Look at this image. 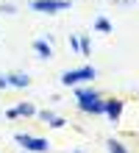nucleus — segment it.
<instances>
[{
    "label": "nucleus",
    "instance_id": "nucleus-1",
    "mask_svg": "<svg viewBox=\"0 0 139 153\" xmlns=\"http://www.w3.org/2000/svg\"><path fill=\"white\" fill-rule=\"evenodd\" d=\"M78 106H81V111L100 114L106 109V100H100V95L92 92V89H78Z\"/></svg>",
    "mask_w": 139,
    "mask_h": 153
},
{
    "label": "nucleus",
    "instance_id": "nucleus-2",
    "mask_svg": "<svg viewBox=\"0 0 139 153\" xmlns=\"http://www.w3.org/2000/svg\"><path fill=\"white\" fill-rule=\"evenodd\" d=\"M97 73H95V67H81V70H67V73L61 75V84L64 86H75L81 84V81H92Z\"/></svg>",
    "mask_w": 139,
    "mask_h": 153
},
{
    "label": "nucleus",
    "instance_id": "nucleus-3",
    "mask_svg": "<svg viewBox=\"0 0 139 153\" xmlns=\"http://www.w3.org/2000/svg\"><path fill=\"white\" fill-rule=\"evenodd\" d=\"M17 145L25 148V150H33V153H45L50 145H48V139H36V137H28V134H17Z\"/></svg>",
    "mask_w": 139,
    "mask_h": 153
},
{
    "label": "nucleus",
    "instance_id": "nucleus-4",
    "mask_svg": "<svg viewBox=\"0 0 139 153\" xmlns=\"http://www.w3.org/2000/svg\"><path fill=\"white\" fill-rule=\"evenodd\" d=\"M70 3L67 0H33L31 8L33 11H45V14H56V11H64Z\"/></svg>",
    "mask_w": 139,
    "mask_h": 153
},
{
    "label": "nucleus",
    "instance_id": "nucleus-5",
    "mask_svg": "<svg viewBox=\"0 0 139 153\" xmlns=\"http://www.w3.org/2000/svg\"><path fill=\"white\" fill-rule=\"evenodd\" d=\"M31 114H36V109H33L31 103H20V106H14V109L8 111L11 120H14V117H31Z\"/></svg>",
    "mask_w": 139,
    "mask_h": 153
},
{
    "label": "nucleus",
    "instance_id": "nucleus-6",
    "mask_svg": "<svg viewBox=\"0 0 139 153\" xmlns=\"http://www.w3.org/2000/svg\"><path fill=\"white\" fill-rule=\"evenodd\" d=\"M103 111L111 117V120H117V117L123 114V100H117V97H114V100H106V109Z\"/></svg>",
    "mask_w": 139,
    "mask_h": 153
},
{
    "label": "nucleus",
    "instance_id": "nucleus-7",
    "mask_svg": "<svg viewBox=\"0 0 139 153\" xmlns=\"http://www.w3.org/2000/svg\"><path fill=\"white\" fill-rule=\"evenodd\" d=\"M33 50L39 53L42 59H50V56H53V48H50L48 42H42V39H39V42H33Z\"/></svg>",
    "mask_w": 139,
    "mask_h": 153
},
{
    "label": "nucleus",
    "instance_id": "nucleus-8",
    "mask_svg": "<svg viewBox=\"0 0 139 153\" xmlns=\"http://www.w3.org/2000/svg\"><path fill=\"white\" fill-rule=\"evenodd\" d=\"M8 84H11V86H28V84H31V78H28V75H22V73H14V75H8Z\"/></svg>",
    "mask_w": 139,
    "mask_h": 153
},
{
    "label": "nucleus",
    "instance_id": "nucleus-9",
    "mask_svg": "<svg viewBox=\"0 0 139 153\" xmlns=\"http://www.w3.org/2000/svg\"><path fill=\"white\" fill-rule=\"evenodd\" d=\"M39 117H42L48 125H53V128H61V125H64L61 117H56V114H50V111H39Z\"/></svg>",
    "mask_w": 139,
    "mask_h": 153
},
{
    "label": "nucleus",
    "instance_id": "nucleus-10",
    "mask_svg": "<svg viewBox=\"0 0 139 153\" xmlns=\"http://www.w3.org/2000/svg\"><path fill=\"white\" fill-rule=\"evenodd\" d=\"M95 28H97L100 33H109V31H111V22H109V20H97V22H95Z\"/></svg>",
    "mask_w": 139,
    "mask_h": 153
},
{
    "label": "nucleus",
    "instance_id": "nucleus-11",
    "mask_svg": "<svg viewBox=\"0 0 139 153\" xmlns=\"http://www.w3.org/2000/svg\"><path fill=\"white\" fill-rule=\"evenodd\" d=\"M109 153H125V150H123V145H120L117 139H111L109 142Z\"/></svg>",
    "mask_w": 139,
    "mask_h": 153
},
{
    "label": "nucleus",
    "instance_id": "nucleus-12",
    "mask_svg": "<svg viewBox=\"0 0 139 153\" xmlns=\"http://www.w3.org/2000/svg\"><path fill=\"white\" fill-rule=\"evenodd\" d=\"M81 53H83V56H89V42L86 39H81Z\"/></svg>",
    "mask_w": 139,
    "mask_h": 153
},
{
    "label": "nucleus",
    "instance_id": "nucleus-13",
    "mask_svg": "<svg viewBox=\"0 0 139 153\" xmlns=\"http://www.w3.org/2000/svg\"><path fill=\"white\" fill-rule=\"evenodd\" d=\"M70 48H75V50H81V39H75V36H70Z\"/></svg>",
    "mask_w": 139,
    "mask_h": 153
},
{
    "label": "nucleus",
    "instance_id": "nucleus-14",
    "mask_svg": "<svg viewBox=\"0 0 139 153\" xmlns=\"http://www.w3.org/2000/svg\"><path fill=\"white\" fill-rule=\"evenodd\" d=\"M0 86H8V75H0Z\"/></svg>",
    "mask_w": 139,
    "mask_h": 153
}]
</instances>
